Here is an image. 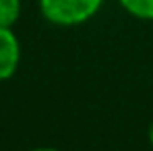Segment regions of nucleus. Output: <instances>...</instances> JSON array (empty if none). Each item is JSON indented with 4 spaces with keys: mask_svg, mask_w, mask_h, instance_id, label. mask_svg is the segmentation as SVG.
I'll list each match as a JSON object with an SVG mask.
<instances>
[{
    "mask_svg": "<svg viewBox=\"0 0 153 151\" xmlns=\"http://www.w3.org/2000/svg\"><path fill=\"white\" fill-rule=\"evenodd\" d=\"M103 0H39L42 15L60 27H75L97 15Z\"/></svg>",
    "mask_w": 153,
    "mask_h": 151,
    "instance_id": "nucleus-1",
    "label": "nucleus"
},
{
    "mask_svg": "<svg viewBox=\"0 0 153 151\" xmlns=\"http://www.w3.org/2000/svg\"><path fill=\"white\" fill-rule=\"evenodd\" d=\"M21 62V46L13 27H0V81H6L17 73Z\"/></svg>",
    "mask_w": 153,
    "mask_h": 151,
    "instance_id": "nucleus-2",
    "label": "nucleus"
},
{
    "mask_svg": "<svg viewBox=\"0 0 153 151\" xmlns=\"http://www.w3.org/2000/svg\"><path fill=\"white\" fill-rule=\"evenodd\" d=\"M118 2L128 15L143 21H153V0H118Z\"/></svg>",
    "mask_w": 153,
    "mask_h": 151,
    "instance_id": "nucleus-3",
    "label": "nucleus"
},
{
    "mask_svg": "<svg viewBox=\"0 0 153 151\" xmlns=\"http://www.w3.org/2000/svg\"><path fill=\"white\" fill-rule=\"evenodd\" d=\"M21 17V0H0V27H13Z\"/></svg>",
    "mask_w": 153,
    "mask_h": 151,
    "instance_id": "nucleus-4",
    "label": "nucleus"
},
{
    "mask_svg": "<svg viewBox=\"0 0 153 151\" xmlns=\"http://www.w3.org/2000/svg\"><path fill=\"white\" fill-rule=\"evenodd\" d=\"M33 151H60V149H54V147H37V149Z\"/></svg>",
    "mask_w": 153,
    "mask_h": 151,
    "instance_id": "nucleus-5",
    "label": "nucleus"
},
{
    "mask_svg": "<svg viewBox=\"0 0 153 151\" xmlns=\"http://www.w3.org/2000/svg\"><path fill=\"white\" fill-rule=\"evenodd\" d=\"M149 143H151V147H153V124H151V128H149Z\"/></svg>",
    "mask_w": 153,
    "mask_h": 151,
    "instance_id": "nucleus-6",
    "label": "nucleus"
}]
</instances>
